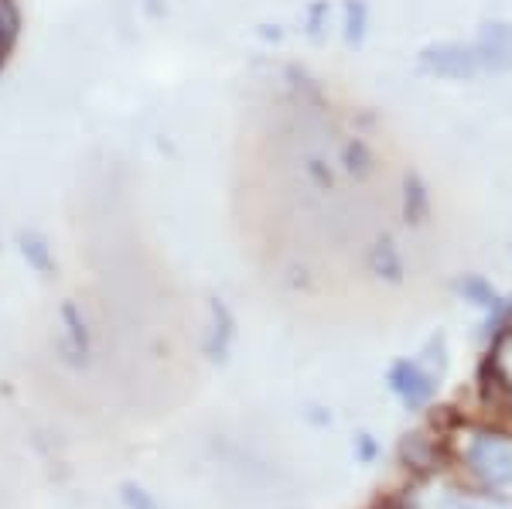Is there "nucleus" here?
I'll use <instances>...</instances> for the list:
<instances>
[{
    "label": "nucleus",
    "instance_id": "f257e3e1",
    "mask_svg": "<svg viewBox=\"0 0 512 509\" xmlns=\"http://www.w3.org/2000/svg\"><path fill=\"white\" fill-rule=\"evenodd\" d=\"M512 69V31L506 24H489V31H482V38H475L472 45L465 41H441L420 52V72L437 79H478L489 72H509Z\"/></svg>",
    "mask_w": 512,
    "mask_h": 509
},
{
    "label": "nucleus",
    "instance_id": "f03ea898",
    "mask_svg": "<svg viewBox=\"0 0 512 509\" xmlns=\"http://www.w3.org/2000/svg\"><path fill=\"white\" fill-rule=\"evenodd\" d=\"M62 352H65V363L76 366V369H89L93 363V335H89V325L82 318V311L76 301H65L62 311Z\"/></svg>",
    "mask_w": 512,
    "mask_h": 509
},
{
    "label": "nucleus",
    "instance_id": "7ed1b4c3",
    "mask_svg": "<svg viewBox=\"0 0 512 509\" xmlns=\"http://www.w3.org/2000/svg\"><path fill=\"white\" fill-rule=\"evenodd\" d=\"M386 383L407 407H424L434 397V380L420 369V363H410V359L393 363L390 373H386Z\"/></svg>",
    "mask_w": 512,
    "mask_h": 509
},
{
    "label": "nucleus",
    "instance_id": "20e7f679",
    "mask_svg": "<svg viewBox=\"0 0 512 509\" xmlns=\"http://www.w3.org/2000/svg\"><path fill=\"white\" fill-rule=\"evenodd\" d=\"M468 458H472V469L478 475H485L489 482L512 479V451L509 445H502L499 438H478L475 445L468 448Z\"/></svg>",
    "mask_w": 512,
    "mask_h": 509
},
{
    "label": "nucleus",
    "instance_id": "39448f33",
    "mask_svg": "<svg viewBox=\"0 0 512 509\" xmlns=\"http://www.w3.org/2000/svg\"><path fill=\"white\" fill-rule=\"evenodd\" d=\"M18 250H21V257L28 260V267L35 270L38 277H52L55 270H59V264H55L52 246H48L45 233H38V229H21Z\"/></svg>",
    "mask_w": 512,
    "mask_h": 509
},
{
    "label": "nucleus",
    "instance_id": "423d86ee",
    "mask_svg": "<svg viewBox=\"0 0 512 509\" xmlns=\"http://www.w3.org/2000/svg\"><path fill=\"white\" fill-rule=\"evenodd\" d=\"M209 311H212V332H209V346L205 349H209L212 359H226V352L236 339V322L222 301H212Z\"/></svg>",
    "mask_w": 512,
    "mask_h": 509
},
{
    "label": "nucleus",
    "instance_id": "0eeeda50",
    "mask_svg": "<svg viewBox=\"0 0 512 509\" xmlns=\"http://www.w3.org/2000/svg\"><path fill=\"white\" fill-rule=\"evenodd\" d=\"M369 267H373V274L386 277V281H400L403 277V260L393 250V243H376L369 250Z\"/></svg>",
    "mask_w": 512,
    "mask_h": 509
},
{
    "label": "nucleus",
    "instance_id": "6e6552de",
    "mask_svg": "<svg viewBox=\"0 0 512 509\" xmlns=\"http://www.w3.org/2000/svg\"><path fill=\"white\" fill-rule=\"evenodd\" d=\"M369 28V4L366 0H345V41L349 45H362Z\"/></svg>",
    "mask_w": 512,
    "mask_h": 509
},
{
    "label": "nucleus",
    "instance_id": "1a4fd4ad",
    "mask_svg": "<svg viewBox=\"0 0 512 509\" xmlns=\"http://www.w3.org/2000/svg\"><path fill=\"white\" fill-rule=\"evenodd\" d=\"M403 209H407V219L414 223H424L427 209H431V199H427V188L420 185L417 175L407 178V188H403Z\"/></svg>",
    "mask_w": 512,
    "mask_h": 509
},
{
    "label": "nucleus",
    "instance_id": "9d476101",
    "mask_svg": "<svg viewBox=\"0 0 512 509\" xmlns=\"http://www.w3.org/2000/svg\"><path fill=\"white\" fill-rule=\"evenodd\" d=\"M342 164H345V171H349V175H369V171H373V154H369V147L362 144V141H352L342 147Z\"/></svg>",
    "mask_w": 512,
    "mask_h": 509
},
{
    "label": "nucleus",
    "instance_id": "9b49d317",
    "mask_svg": "<svg viewBox=\"0 0 512 509\" xmlns=\"http://www.w3.org/2000/svg\"><path fill=\"white\" fill-rule=\"evenodd\" d=\"M120 503L127 509H161L154 492H147L144 486H137V482H120Z\"/></svg>",
    "mask_w": 512,
    "mask_h": 509
}]
</instances>
